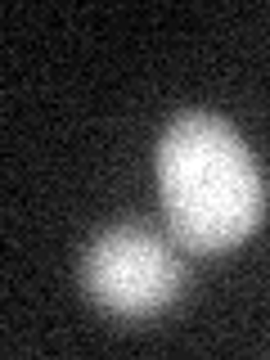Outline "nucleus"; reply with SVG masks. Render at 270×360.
Wrapping results in <instances>:
<instances>
[{
	"instance_id": "f257e3e1",
	"label": "nucleus",
	"mask_w": 270,
	"mask_h": 360,
	"mask_svg": "<svg viewBox=\"0 0 270 360\" xmlns=\"http://www.w3.org/2000/svg\"><path fill=\"white\" fill-rule=\"evenodd\" d=\"M158 194L167 230L185 252H225L257 230L266 185L234 122L217 112H180L158 140Z\"/></svg>"
},
{
	"instance_id": "f03ea898",
	"label": "nucleus",
	"mask_w": 270,
	"mask_h": 360,
	"mask_svg": "<svg viewBox=\"0 0 270 360\" xmlns=\"http://www.w3.org/2000/svg\"><path fill=\"white\" fill-rule=\"evenodd\" d=\"M82 288L117 320H149L185 288V266L162 234L144 225H112L82 252Z\"/></svg>"
}]
</instances>
